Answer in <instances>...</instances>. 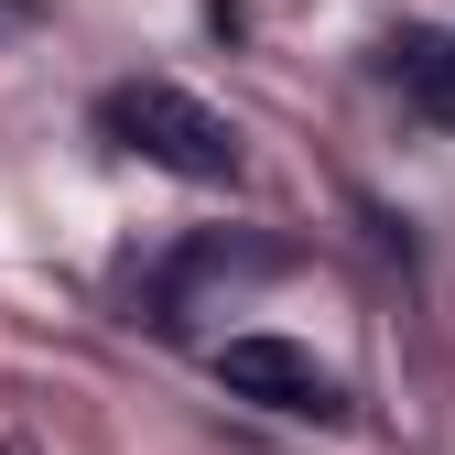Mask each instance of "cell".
I'll list each match as a JSON object with an SVG mask.
<instances>
[{"mask_svg": "<svg viewBox=\"0 0 455 455\" xmlns=\"http://www.w3.org/2000/svg\"><path fill=\"white\" fill-rule=\"evenodd\" d=\"M98 131L163 163V174H185V185H239V131L217 120L206 98H185L174 76H131V87H108L98 98Z\"/></svg>", "mask_w": 455, "mask_h": 455, "instance_id": "obj_1", "label": "cell"}, {"mask_svg": "<svg viewBox=\"0 0 455 455\" xmlns=\"http://www.w3.org/2000/svg\"><path fill=\"white\" fill-rule=\"evenodd\" d=\"M217 379L239 390V402H260V412L347 423V379H336L315 347H293V336H228V347H217Z\"/></svg>", "mask_w": 455, "mask_h": 455, "instance_id": "obj_2", "label": "cell"}, {"mask_svg": "<svg viewBox=\"0 0 455 455\" xmlns=\"http://www.w3.org/2000/svg\"><path fill=\"white\" fill-rule=\"evenodd\" d=\"M390 76H402L434 120H455V33H423V44H390Z\"/></svg>", "mask_w": 455, "mask_h": 455, "instance_id": "obj_3", "label": "cell"}]
</instances>
